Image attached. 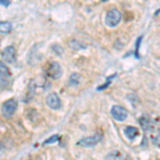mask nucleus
Instances as JSON below:
<instances>
[{"label":"nucleus","instance_id":"f257e3e1","mask_svg":"<svg viewBox=\"0 0 160 160\" xmlns=\"http://www.w3.org/2000/svg\"><path fill=\"white\" fill-rule=\"evenodd\" d=\"M121 18H122V14L121 12L118 11L117 9H112L110 10L109 12H107V15H106V18H105V22L108 27H115L120 24Z\"/></svg>","mask_w":160,"mask_h":160},{"label":"nucleus","instance_id":"f03ea898","mask_svg":"<svg viewBox=\"0 0 160 160\" xmlns=\"http://www.w3.org/2000/svg\"><path fill=\"white\" fill-rule=\"evenodd\" d=\"M17 109V102L15 99H9L2 104L1 112L4 118H11Z\"/></svg>","mask_w":160,"mask_h":160},{"label":"nucleus","instance_id":"7ed1b4c3","mask_svg":"<svg viewBox=\"0 0 160 160\" xmlns=\"http://www.w3.org/2000/svg\"><path fill=\"white\" fill-rule=\"evenodd\" d=\"M11 76L12 75L9 68L0 60V89H3L9 84Z\"/></svg>","mask_w":160,"mask_h":160},{"label":"nucleus","instance_id":"20e7f679","mask_svg":"<svg viewBox=\"0 0 160 160\" xmlns=\"http://www.w3.org/2000/svg\"><path fill=\"white\" fill-rule=\"evenodd\" d=\"M111 115L113 117V118L118 121V122H123V121H125L127 118L128 112L124 107L115 105L111 108Z\"/></svg>","mask_w":160,"mask_h":160},{"label":"nucleus","instance_id":"39448f33","mask_svg":"<svg viewBox=\"0 0 160 160\" xmlns=\"http://www.w3.org/2000/svg\"><path fill=\"white\" fill-rule=\"evenodd\" d=\"M1 57L7 63H14L16 61V50L13 46H8L1 51Z\"/></svg>","mask_w":160,"mask_h":160},{"label":"nucleus","instance_id":"423d86ee","mask_svg":"<svg viewBox=\"0 0 160 160\" xmlns=\"http://www.w3.org/2000/svg\"><path fill=\"white\" fill-rule=\"evenodd\" d=\"M47 75L52 79H58L62 76V68L58 62H51L47 68Z\"/></svg>","mask_w":160,"mask_h":160},{"label":"nucleus","instance_id":"0eeeda50","mask_svg":"<svg viewBox=\"0 0 160 160\" xmlns=\"http://www.w3.org/2000/svg\"><path fill=\"white\" fill-rule=\"evenodd\" d=\"M102 139V135H95L92 137H88V138L81 139L77 144L80 146H83V148H89V146H94L95 144L99 143Z\"/></svg>","mask_w":160,"mask_h":160},{"label":"nucleus","instance_id":"6e6552de","mask_svg":"<svg viewBox=\"0 0 160 160\" xmlns=\"http://www.w3.org/2000/svg\"><path fill=\"white\" fill-rule=\"evenodd\" d=\"M46 102L49 106V108H51V109H53V110H58V109H60V107H61L60 97H59L56 93H50L47 96V98H46Z\"/></svg>","mask_w":160,"mask_h":160},{"label":"nucleus","instance_id":"1a4fd4ad","mask_svg":"<svg viewBox=\"0 0 160 160\" xmlns=\"http://www.w3.org/2000/svg\"><path fill=\"white\" fill-rule=\"evenodd\" d=\"M124 133L129 140H133L139 136V129L137 127H133V126H127L124 129Z\"/></svg>","mask_w":160,"mask_h":160},{"label":"nucleus","instance_id":"9d476101","mask_svg":"<svg viewBox=\"0 0 160 160\" xmlns=\"http://www.w3.org/2000/svg\"><path fill=\"white\" fill-rule=\"evenodd\" d=\"M140 124L144 130H152L153 128V123H152L151 118L148 117H143L140 118Z\"/></svg>","mask_w":160,"mask_h":160},{"label":"nucleus","instance_id":"9b49d317","mask_svg":"<svg viewBox=\"0 0 160 160\" xmlns=\"http://www.w3.org/2000/svg\"><path fill=\"white\" fill-rule=\"evenodd\" d=\"M13 26L9 22H0V33H9Z\"/></svg>","mask_w":160,"mask_h":160},{"label":"nucleus","instance_id":"f8f14e48","mask_svg":"<svg viewBox=\"0 0 160 160\" xmlns=\"http://www.w3.org/2000/svg\"><path fill=\"white\" fill-rule=\"evenodd\" d=\"M80 76L78 74H73L69 78V84H78Z\"/></svg>","mask_w":160,"mask_h":160},{"label":"nucleus","instance_id":"ddd939ff","mask_svg":"<svg viewBox=\"0 0 160 160\" xmlns=\"http://www.w3.org/2000/svg\"><path fill=\"white\" fill-rule=\"evenodd\" d=\"M59 140V136L58 135H55L52 137H50L48 140H46L45 142H44V144H50V143H55V142H57Z\"/></svg>","mask_w":160,"mask_h":160},{"label":"nucleus","instance_id":"4468645a","mask_svg":"<svg viewBox=\"0 0 160 160\" xmlns=\"http://www.w3.org/2000/svg\"><path fill=\"white\" fill-rule=\"evenodd\" d=\"M10 3H11L10 0H0V4H2V6H4V7H9Z\"/></svg>","mask_w":160,"mask_h":160},{"label":"nucleus","instance_id":"2eb2a0df","mask_svg":"<svg viewBox=\"0 0 160 160\" xmlns=\"http://www.w3.org/2000/svg\"><path fill=\"white\" fill-rule=\"evenodd\" d=\"M1 155H2V148H1V145H0V157H1Z\"/></svg>","mask_w":160,"mask_h":160},{"label":"nucleus","instance_id":"dca6fc26","mask_svg":"<svg viewBox=\"0 0 160 160\" xmlns=\"http://www.w3.org/2000/svg\"><path fill=\"white\" fill-rule=\"evenodd\" d=\"M102 1H107V0H102Z\"/></svg>","mask_w":160,"mask_h":160}]
</instances>
